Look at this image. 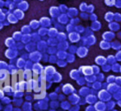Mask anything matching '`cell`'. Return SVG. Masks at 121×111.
<instances>
[{"label":"cell","instance_id":"277c9868","mask_svg":"<svg viewBox=\"0 0 121 111\" xmlns=\"http://www.w3.org/2000/svg\"><path fill=\"white\" fill-rule=\"evenodd\" d=\"M106 105V110H113V109H115V105H116V103H115V101H112V100H109V101H107V103L105 104Z\"/></svg>","mask_w":121,"mask_h":111},{"label":"cell","instance_id":"6da1fadb","mask_svg":"<svg viewBox=\"0 0 121 111\" xmlns=\"http://www.w3.org/2000/svg\"><path fill=\"white\" fill-rule=\"evenodd\" d=\"M98 98L100 99L101 101L107 102V101H109V100H110V98H111V95H110V94L109 93L107 90H102L98 93Z\"/></svg>","mask_w":121,"mask_h":111},{"label":"cell","instance_id":"9a60e30c","mask_svg":"<svg viewBox=\"0 0 121 111\" xmlns=\"http://www.w3.org/2000/svg\"><path fill=\"white\" fill-rule=\"evenodd\" d=\"M117 81V83H119V84H121V77H118L116 79Z\"/></svg>","mask_w":121,"mask_h":111},{"label":"cell","instance_id":"7a4b0ae2","mask_svg":"<svg viewBox=\"0 0 121 111\" xmlns=\"http://www.w3.org/2000/svg\"><path fill=\"white\" fill-rule=\"evenodd\" d=\"M96 111H106V105L104 101H96L93 105Z\"/></svg>","mask_w":121,"mask_h":111},{"label":"cell","instance_id":"7c38bea8","mask_svg":"<svg viewBox=\"0 0 121 111\" xmlns=\"http://www.w3.org/2000/svg\"><path fill=\"white\" fill-rule=\"evenodd\" d=\"M62 107H63V108H64V110H68V109H69V107H70V105H69V103H65L64 105L63 104Z\"/></svg>","mask_w":121,"mask_h":111},{"label":"cell","instance_id":"3957f363","mask_svg":"<svg viewBox=\"0 0 121 111\" xmlns=\"http://www.w3.org/2000/svg\"><path fill=\"white\" fill-rule=\"evenodd\" d=\"M96 100H97L96 96L94 95H87L86 97V102L89 104V105H94L97 101Z\"/></svg>","mask_w":121,"mask_h":111},{"label":"cell","instance_id":"5b68a950","mask_svg":"<svg viewBox=\"0 0 121 111\" xmlns=\"http://www.w3.org/2000/svg\"><path fill=\"white\" fill-rule=\"evenodd\" d=\"M117 87L118 86H116V85H115V84H110V86H109V87H108V90L109 91H110V92H115L117 90Z\"/></svg>","mask_w":121,"mask_h":111},{"label":"cell","instance_id":"5bb4252c","mask_svg":"<svg viewBox=\"0 0 121 111\" xmlns=\"http://www.w3.org/2000/svg\"><path fill=\"white\" fill-rule=\"evenodd\" d=\"M114 79H115V77H109V78H108V81H113V80Z\"/></svg>","mask_w":121,"mask_h":111},{"label":"cell","instance_id":"8992f818","mask_svg":"<svg viewBox=\"0 0 121 111\" xmlns=\"http://www.w3.org/2000/svg\"><path fill=\"white\" fill-rule=\"evenodd\" d=\"M105 58L102 57V56H100V57L96 59V62L99 64H103V63H105Z\"/></svg>","mask_w":121,"mask_h":111},{"label":"cell","instance_id":"e0dca14e","mask_svg":"<svg viewBox=\"0 0 121 111\" xmlns=\"http://www.w3.org/2000/svg\"><path fill=\"white\" fill-rule=\"evenodd\" d=\"M117 105H119V106L121 108V100H118V102H117Z\"/></svg>","mask_w":121,"mask_h":111},{"label":"cell","instance_id":"ac0fdd59","mask_svg":"<svg viewBox=\"0 0 121 111\" xmlns=\"http://www.w3.org/2000/svg\"><path fill=\"white\" fill-rule=\"evenodd\" d=\"M109 111H119V110H115V109H113V110H109Z\"/></svg>","mask_w":121,"mask_h":111},{"label":"cell","instance_id":"4fadbf2b","mask_svg":"<svg viewBox=\"0 0 121 111\" xmlns=\"http://www.w3.org/2000/svg\"><path fill=\"white\" fill-rule=\"evenodd\" d=\"M100 86V84H99V83H96V84L94 85V87L96 89H98Z\"/></svg>","mask_w":121,"mask_h":111},{"label":"cell","instance_id":"8fae6325","mask_svg":"<svg viewBox=\"0 0 121 111\" xmlns=\"http://www.w3.org/2000/svg\"><path fill=\"white\" fill-rule=\"evenodd\" d=\"M85 111H96V110H95V109H94V107H93V105H88V106L86 107V110H85Z\"/></svg>","mask_w":121,"mask_h":111},{"label":"cell","instance_id":"2e32d148","mask_svg":"<svg viewBox=\"0 0 121 111\" xmlns=\"http://www.w3.org/2000/svg\"><path fill=\"white\" fill-rule=\"evenodd\" d=\"M117 56H118V58L121 60V52H119L118 54H117Z\"/></svg>","mask_w":121,"mask_h":111},{"label":"cell","instance_id":"30bf717a","mask_svg":"<svg viewBox=\"0 0 121 111\" xmlns=\"http://www.w3.org/2000/svg\"><path fill=\"white\" fill-rule=\"evenodd\" d=\"M80 110V107H79V105H75L73 107V108H71L70 110H69V111H79Z\"/></svg>","mask_w":121,"mask_h":111},{"label":"cell","instance_id":"52a82bcc","mask_svg":"<svg viewBox=\"0 0 121 111\" xmlns=\"http://www.w3.org/2000/svg\"><path fill=\"white\" fill-rule=\"evenodd\" d=\"M82 89H83V90H80V94H81L82 95H83V96H85V95H87L88 92H89V90H87V88H86V90H85V88H82Z\"/></svg>","mask_w":121,"mask_h":111},{"label":"cell","instance_id":"9c48e42d","mask_svg":"<svg viewBox=\"0 0 121 111\" xmlns=\"http://www.w3.org/2000/svg\"><path fill=\"white\" fill-rule=\"evenodd\" d=\"M91 72H92V70H91V68H89V67H85L84 68V73H86V74H90Z\"/></svg>","mask_w":121,"mask_h":111},{"label":"cell","instance_id":"ba28073f","mask_svg":"<svg viewBox=\"0 0 121 111\" xmlns=\"http://www.w3.org/2000/svg\"><path fill=\"white\" fill-rule=\"evenodd\" d=\"M114 98L117 100H121V91H119V92H117V93H115V95H114Z\"/></svg>","mask_w":121,"mask_h":111}]
</instances>
